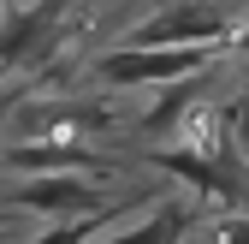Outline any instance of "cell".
I'll return each instance as SVG.
<instances>
[{
	"mask_svg": "<svg viewBox=\"0 0 249 244\" xmlns=\"http://www.w3.org/2000/svg\"><path fill=\"white\" fill-rule=\"evenodd\" d=\"M213 60H220L213 42H119L89 60V78L107 89H154V83L166 89L178 78L213 72Z\"/></svg>",
	"mask_w": 249,
	"mask_h": 244,
	"instance_id": "1",
	"label": "cell"
},
{
	"mask_svg": "<svg viewBox=\"0 0 249 244\" xmlns=\"http://www.w3.org/2000/svg\"><path fill=\"white\" fill-rule=\"evenodd\" d=\"M119 131V113L101 102H66V96H42V102H18V113L6 119L0 143H107Z\"/></svg>",
	"mask_w": 249,
	"mask_h": 244,
	"instance_id": "2",
	"label": "cell"
},
{
	"mask_svg": "<svg viewBox=\"0 0 249 244\" xmlns=\"http://www.w3.org/2000/svg\"><path fill=\"white\" fill-rule=\"evenodd\" d=\"M220 36H231V12H220L213 0H172L166 12L124 30V42H220Z\"/></svg>",
	"mask_w": 249,
	"mask_h": 244,
	"instance_id": "3",
	"label": "cell"
},
{
	"mask_svg": "<svg viewBox=\"0 0 249 244\" xmlns=\"http://www.w3.org/2000/svg\"><path fill=\"white\" fill-rule=\"evenodd\" d=\"M178 149H196V155H213V161H226V137H231V107L226 102H208L196 96L190 107H184L172 119V131H166Z\"/></svg>",
	"mask_w": 249,
	"mask_h": 244,
	"instance_id": "4",
	"label": "cell"
},
{
	"mask_svg": "<svg viewBox=\"0 0 249 244\" xmlns=\"http://www.w3.org/2000/svg\"><path fill=\"white\" fill-rule=\"evenodd\" d=\"M24 232H42V221H30L24 208H12L6 197H0V238H24Z\"/></svg>",
	"mask_w": 249,
	"mask_h": 244,
	"instance_id": "5",
	"label": "cell"
},
{
	"mask_svg": "<svg viewBox=\"0 0 249 244\" xmlns=\"http://www.w3.org/2000/svg\"><path fill=\"white\" fill-rule=\"evenodd\" d=\"M231 143H237V149H249V89L231 102Z\"/></svg>",
	"mask_w": 249,
	"mask_h": 244,
	"instance_id": "6",
	"label": "cell"
},
{
	"mask_svg": "<svg viewBox=\"0 0 249 244\" xmlns=\"http://www.w3.org/2000/svg\"><path fill=\"white\" fill-rule=\"evenodd\" d=\"M18 102H24V89L18 83H0V137H6V119L18 113Z\"/></svg>",
	"mask_w": 249,
	"mask_h": 244,
	"instance_id": "7",
	"label": "cell"
}]
</instances>
